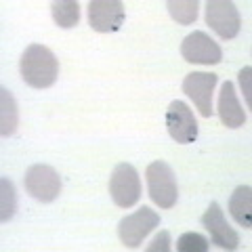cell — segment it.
<instances>
[{"instance_id":"cell-17","label":"cell","mask_w":252,"mask_h":252,"mask_svg":"<svg viewBox=\"0 0 252 252\" xmlns=\"http://www.w3.org/2000/svg\"><path fill=\"white\" fill-rule=\"evenodd\" d=\"M17 208V195H15V187L6 177L0 179V220L9 223Z\"/></svg>"},{"instance_id":"cell-2","label":"cell","mask_w":252,"mask_h":252,"mask_svg":"<svg viewBox=\"0 0 252 252\" xmlns=\"http://www.w3.org/2000/svg\"><path fill=\"white\" fill-rule=\"evenodd\" d=\"M147 179V191L154 204H158L160 208H172L179 200V185L177 177L166 162L156 160L147 166L145 170Z\"/></svg>"},{"instance_id":"cell-3","label":"cell","mask_w":252,"mask_h":252,"mask_svg":"<svg viewBox=\"0 0 252 252\" xmlns=\"http://www.w3.org/2000/svg\"><path fill=\"white\" fill-rule=\"evenodd\" d=\"M23 187L34 200L49 204L55 202L61 193V177L53 166L46 164H34L26 170L23 177Z\"/></svg>"},{"instance_id":"cell-14","label":"cell","mask_w":252,"mask_h":252,"mask_svg":"<svg viewBox=\"0 0 252 252\" xmlns=\"http://www.w3.org/2000/svg\"><path fill=\"white\" fill-rule=\"evenodd\" d=\"M19 126V109L15 103V97L2 86L0 89V135L11 137Z\"/></svg>"},{"instance_id":"cell-20","label":"cell","mask_w":252,"mask_h":252,"mask_svg":"<svg viewBox=\"0 0 252 252\" xmlns=\"http://www.w3.org/2000/svg\"><path fill=\"white\" fill-rule=\"evenodd\" d=\"M240 84H242V91H244V97H246V103L248 107L252 105V67L246 65L240 72Z\"/></svg>"},{"instance_id":"cell-5","label":"cell","mask_w":252,"mask_h":252,"mask_svg":"<svg viewBox=\"0 0 252 252\" xmlns=\"http://www.w3.org/2000/svg\"><path fill=\"white\" fill-rule=\"evenodd\" d=\"M109 195H112L116 206H120V208H130L139 202L141 179L135 166L122 162L114 168L112 177H109Z\"/></svg>"},{"instance_id":"cell-15","label":"cell","mask_w":252,"mask_h":252,"mask_svg":"<svg viewBox=\"0 0 252 252\" xmlns=\"http://www.w3.org/2000/svg\"><path fill=\"white\" fill-rule=\"evenodd\" d=\"M51 13L55 23L63 30L76 28L78 21H80V4H78V0H55V2H51Z\"/></svg>"},{"instance_id":"cell-12","label":"cell","mask_w":252,"mask_h":252,"mask_svg":"<svg viewBox=\"0 0 252 252\" xmlns=\"http://www.w3.org/2000/svg\"><path fill=\"white\" fill-rule=\"evenodd\" d=\"M217 109H219L220 122H223V126H227V128H240V126L246 124V114H244L240 99H238V94H235V86L229 80L220 86Z\"/></svg>"},{"instance_id":"cell-6","label":"cell","mask_w":252,"mask_h":252,"mask_svg":"<svg viewBox=\"0 0 252 252\" xmlns=\"http://www.w3.org/2000/svg\"><path fill=\"white\" fill-rule=\"evenodd\" d=\"M206 23L219 38L231 40L240 34L242 17L231 0H210L206 4Z\"/></svg>"},{"instance_id":"cell-19","label":"cell","mask_w":252,"mask_h":252,"mask_svg":"<svg viewBox=\"0 0 252 252\" xmlns=\"http://www.w3.org/2000/svg\"><path fill=\"white\" fill-rule=\"evenodd\" d=\"M170 233L164 229L152 240V244L147 246V252H170Z\"/></svg>"},{"instance_id":"cell-18","label":"cell","mask_w":252,"mask_h":252,"mask_svg":"<svg viewBox=\"0 0 252 252\" xmlns=\"http://www.w3.org/2000/svg\"><path fill=\"white\" fill-rule=\"evenodd\" d=\"M179 252H208V240L202 233L187 231L177 240Z\"/></svg>"},{"instance_id":"cell-10","label":"cell","mask_w":252,"mask_h":252,"mask_svg":"<svg viewBox=\"0 0 252 252\" xmlns=\"http://www.w3.org/2000/svg\"><path fill=\"white\" fill-rule=\"evenodd\" d=\"M217 86V74H206V72H193L187 74L183 80V93L189 99H193L195 107L200 109L204 118L212 116V93Z\"/></svg>"},{"instance_id":"cell-11","label":"cell","mask_w":252,"mask_h":252,"mask_svg":"<svg viewBox=\"0 0 252 252\" xmlns=\"http://www.w3.org/2000/svg\"><path fill=\"white\" fill-rule=\"evenodd\" d=\"M124 4L120 0H91L89 23L94 32H118L124 23Z\"/></svg>"},{"instance_id":"cell-8","label":"cell","mask_w":252,"mask_h":252,"mask_svg":"<svg viewBox=\"0 0 252 252\" xmlns=\"http://www.w3.org/2000/svg\"><path fill=\"white\" fill-rule=\"evenodd\" d=\"M166 128L168 135L181 145L195 143L198 139V122L187 103L175 99L166 109Z\"/></svg>"},{"instance_id":"cell-16","label":"cell","mask_w":252,"mask_h":252,"mask_svg":"<svg viewBox=\"0 0 252 252\" xmlns=\"http://www.w3.org/2000/svg\"><path fill=\"white\" fill-rule=\"evenodd\" d=\"M166 9L177 23H181V26H191V23L198 19L200 2L198 0H168Z\"/></svg>"},{"instance_id":"cell-9","label":"cell","mask_w":252,"mask_h":252,"mask_svg":"<svg viewBox=\"0 0 252 252\" xmlns=\"http://www.w3.org/2000/svg\"><path fill=\"white\" fill-rule=\"evenodd\" d=\"M202 225L208 229L212 244H217L223 250H235L240 246V233L227 223L223 208L217 202H210L208 210L202 215Z\"/></svg>"},{"instance_id":"cell-7","label":"cell","mask_w":252,"mask_h":252,"mask_svg":"<svg viewBox=\"0 0 252 252\" xmlns=\"http://www.w3.org/2000/svg\"><path fill=\"white\" fill-rule=\"evenodd\" d=\"M181 55L189 63H200V65H217L223 61V51L212 40L206 32H191L181 42Z\"/></svg>"},{"instance_id":"cell-13","label":"cell","mask_w":252,"mask_h":252,"mask_svg":"<svg viewBox=\"0 0 252 252\" xmlns=\"http://www.w3.org/2000/svg\"><path fill=\"white\" fill-rule=\"evenodd\" d=\"M229 212L238 225H242L244 229H252V189L248 185L233 189L229 198Z\"/></svg>"},{"instance_id":"cell-4","label":"cell","mask_w":252,"mask_h":252,"mask_svg":"<svg viewBox=\"0 0 252 252\" xmlns=\"http://www.w3.org/2000/svg\"><path fill=\"white\" fill-rule=\"evenodd\" d=\"M160 225V215L152 208H139L132 215H126L118 225V235L126 248H139L143 240Z\"/></svg>"},{"instance_id":"cell-1","label":"cell","mask_w":252,"mask_h":252,"mask_svg":"<svg viewBox=\"0 0 252 252\" xmlns=\"http://www.w3.org/2000/svg\"><path fill=\"white\" fill-rule=\"evenodd\" d=\"M19 72L23 82L32 89H49L57 82L59 61L44 44H30L21 55Z\"/></svg>"}]
</instances>
